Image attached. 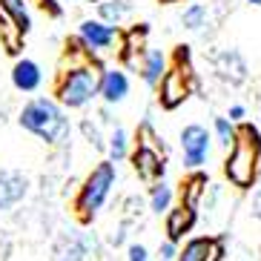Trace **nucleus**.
<instances>
[{
  "mask_svg": "<svg viewBox=\"0 0 261 261\" xmlns=\"http://www.w3.org/2000/svg\"><path fill=\"white\" fill-rule=\"evenodd\" d=\"M258 158H261V135L255 126L244 123L236 144L230 146L227 161H224V175L230 178L238 190H250L255 184V175H258Z\"/></svg>",
  "mask_w": 261,
  "mask_h": 261,
  "instance_id": "1",
  "label": "nucleus"
},
{
  "mask_svg": "<svg viewBox=\"0 0 261 261\" xmlns=\"http://www.w3.org/2000/svg\"><path fill=\"white\" fill-rule=\"evenodd\" d=\"M20 126L35 132L38 138L49 141V144H61L69 135V121L63 115V109L46 98H35L26 103L20 112Z\"/></svg>",
  "mask_w": 261,
  "mask_h": 261,
  "instance_id": "2",
  "label": "nucleus"
},
{
  "mask_svg": "<svg viewBox=\"0 0 261 261\" xmlns=\"http://www.w3.org/2000/svg\"><path fill=\"white\" fill-rule=\"evenodd\" d=\"M115 187V164L112 161H100L98 167L89 172V178L84 181L81 187V195H77V210L84 218L95 215L100 207H103V201L109 198V190Z\"/></svg>",
  "mask_w": 261,
  "mask_h": 261,
  "instance_id": "3",
  "label": "nucleus"
},
{
  "mask_svg": "<svg viewBox=\"0 0 261 261\" xmlns=\"http://www.w3.org/2000/svg\"><path fill=\"white\" fill-rule=\"evenodd\" d=\"M100 95V72H95L92 66H77V69L66 72V77L58 86V98L63 107H84L89 100Z\"/></svg>",
  "mask_w": 261,
  "mask_h": 261,
  "instance_id": "4",
  "label": "nucleus"
},
{
  "mask_svg": "<svg viewBox=\"0 0 261 261\" xmlns=\"http://www.w3.org/2000/svg\"><path fill=\"white\" fill-rule=\"evenodd\" d=\"M181 149H184V164L190 169H198L210 158V132L201 123H187L181 129Z\"/></svg>",
  "mask_w": 261,
  "mask_h": 261,
  "instance_id": "5",
  "label": "nucleus"
},
{
  "mask_svg": "<svg viewBox=\"0 0 261 261\" xmlns=\"http://www.w3.org/2000/svg\"><path fill=\"white\" fill-rule=\"evenodd\" d=\"M190 77H192L190 66L184 69L181 63L164 75V81H161V103L167 109H175L178 103H184V100L190 98Z\"/></svg>",
  "mask_w": 261,
  "mask_h": 261,
  "instance_id": "6",
  "label": "nucleus"
},
{
  "mask_svg": "<svg viewBox=\"0 0 261 261\" xmlns=\"http://www.w3.org/2000/svg\"><path fill=\"white\" fill-rule=\"evenodd\" d=\"M221 255H224L221 238L198 236L184 244V250L178 253V261H221Z\"/></svg>",
  "mask_w": 261,
  "mask_h": 261,
  "instance_id": "7",
  "label": "nucleus"
},
{
  "mask_svg": "<svg viewBox=\"0 0 261 261\" xmlns=\"http://www.w3.org/2000/svg\"><path fill=\"white\" fill-rule=\"evenodd\" d=\"M195 221H198L195 207H190V204H178V207H172L167 213V241L178 244V241L195 227Z\"/></svg>",
  "mask_w": 261,
  "mask_h": 261,
  "instance_id": "8",
  "label": "nucleus"
},
{
  "mask_svg": "<svg viewBox=\"0 0 261 261\" xmlns=\"http://www.w3.org/2000/svg\"><path fill=\"white\" fill-rule=\"evenodd\" d=\"M132 167H135V172H138L144 181H155V184H158L164 178V158L158 155L155 146L141 144L138 152L132 155Z\"/></svg>",
  "mask_w": 261,
  "mask_h": 261,
  "instance_id": "9",
  "label": "nucleus"
},
{
  "mask_svg": "<svg viewBox=\"0 0 261 261\" xmlns=\"http://www.w3.org/2000/svg\"><path fill=\"white\" fill-rule=\"evenodd\" d=\"M26 187H29L26 175H20L15 169H0V213L15 207L17 201L26 195Z\"/></svg>",
  "mask_w": 261,
  "mask_h": 261,
  "instance_id": "10",
  "label": "nucleus"
},
{
  "mask_svg": "<svg viewBox=\"0 0 261 261\" xmlns=\"http://www.w3.org/2000/svg\"><path fill=\"white\" fill-rule=\"evenodd\" d=\"M213 63H215L218 77L230 81V84H241V81L247 77V66H244V61H241V55H238L236 49H224V52H218Z\"/></svg>",
  "mask_w": 261,
  "mask_h": 261,
  "instance_id": "11",
  "label": "nucleus"
},
{
  "mask_svg": "<svg viewBox=\"0 0 261 261\" xmlns=\"http://www.w3.org/2000/svg\"><path fill=\"white\" fill-rule=\"evenodd\" d=\"M100 95L107 103H121L129 95V77L121 69H107L100 72Z\"/></svg>",
  "mask_w": 261,
  "mask_h": 261,
  "instance_id": "12",
  "label": "nucleus"
},
{
  "mask_svg": "<svg viewBox=\"0 0 261 261\" xmlns=\"http://www.w3.org/2000/svg\"><path fill=\"white\" fill-rule=\"evenodd\" d=\"M115 35H118L115 26H107V23H100V20H84V23H81V40L92 49L112 46Z\"/></svg>",
  "mask_w": 261,
  "mask_h": 261,
  "instance_id": "13",
  "label": "nucleus"
},
{
  "mask_svg": "<svg viewBox=\"0 0 261 261\" xmlns=\"http://www.w3.org/2000/svg\"><path fill=\"white\" fill-rule=\"evenodd\" d=\"M40 66L35 61H20L12 69V84L17 86V89H23V92H35L40 86Z\"/></svg>",
  "mask_w": 261,
  "mask_h": 261,
  "instance_id": "14",
  "label": "nucleus"
},
{
  "mask_svg": "<svg viewBox=\"0 0 261 261\" xmlns=\"http://www.w3.org/2000/svg\"><path fill=\"white\" fill-rule=\"evenodd\" d=\"M52 253H55V261H84L86 258V241L77 236H61Z\"/></svg>",
  "mask_w": 261,
  "mask_h": 261,
  "instance_id": "15",
  "label": "nucleus"
},
{
  "mask_svg": "<svg viewBox=\"0 0 261 261\" xmlns=\"http://www.w3.org/2000/svg\"><path fill=\"white\" fill-rule=\"evenodd\" d=\"M164 75H167V58H164V52L161 49H149L144 63H141V77L149 86H155L158 81H164Z\"/></svg>",
  "mask_w": 261,
  "mask_h": 261,
  "instance_id": "16",
  "label": "nucleus"
},
{
  "mask_svg": "<svg viewBox=\"0 0 261 261\" xmlns=\"http://www.w3.org/2000/svg\"><path fill=\"white\" fill-rule=\"evenodd\" d=\"M129 12H132L129 0H103V3H98L100 23H107V26H115L118 20H123Z\"/></svg>",
  "mask_w": 261,
  "mask_h": 261,
  "instance_id": "17",
  "label": "nucleus"
},
{
  "mask_svg": "<svg viewBox=\"0 0 261 261\" xmlns=\"http://www.w3.org/2000/svg\"><path fill=\"white\" fill-rule=\"evenodd\" d=\"M149 207H152V213H169L172 210V187L164 184V181H158V184H152V190H149Z\"/></svg>",
  "mask_w": 261,
  "mask_h": 261,
  "instance_id": "18",
  "label": "nucleus"
},
{
  "mask_svg": "<svg viewBox=\"0 0 261 261\" xmlns=\"http://www.w3.org/2000/svg\"><path fill=\"white\" fill-rule=\"evenodd\" d=\"M181 23H184V29H201V26L207 23V6H201V3H190V6L184 9V15H181Z\"/></svg>",
  "mask_w": 261,
  "mask_h": 261,
  "instance_id": "19",
  "label": "nucleus"
},
{
  "mask_svg": "<svg viewBox=\"0 0 261 261\" xmlns=\"http://www.w3.org/2000/svg\"><path fill=\"white\" fill-rule=\"evenodd\" d=\"M213 126H215V135H218V144L230 149V146L236 144V138H238V132H236V126H232V121H230V118H224V115H215Z\"/></svg>",
  "mask_w": 261,
  "mask_h": 261,
  "instance_id": "20",
  "label": "nucleus"
},
{
  "mask_svg": "<svg viewBox=\"0 0 261 261\" xmlns=\"http://www.w3.org/2000/svg\"><path fill=\"white\" fill-rule=\"evenodd\" d=\"M204 187H207V175L195 172L192 178H187V184H184V201H181V204H190V207H195V201L201 198Z\"/></svg>",
  "mask_w": 261,
  "mask_h": 261,
  "instance_id": "21",
  "label": "nucleus"
},
{
  "mask_svg": "<svg viewBox=\"0 0 261 261\" xmlns=\"http://www.w3.org/2000/svg\"><path fill=\"white\" fill-rule=\"evenodd\" d=\"M3 9H6L9 15L15 17L17 29H20V32H29V15H26L23 0H3Z\"/></svg>",
  "mask_w": 261,
  "mask_h": 261,
  "instance_id": "22",
  "label": "nucleus"
},
{
  "mask_svg": "<svg viewBox=\"0 0 261 261\" xmlns=\"http://www.w3.org/2000/svg\"><path fill=\"white\" fill-rule=\"evenodd\" d=\"M126 144H129V138H126V132L118 126V129L112 132V138H109V155H112V161H123V158H126Z\"/></svg>",
  "mask_w": 261,
  "mask_h": 261,
  "instance_id": "23",
  "label": "nucleus"
},
{
  "mask_svg": "<svg viewBox=\"0 0 261 261\" xmlns=\"http://www.w3.org/2000/svg\"><path fill=\"white\" fill-rule=\"evenodd\" d=\"M81 129L86 132V138H89V144H95V146H103V141H100V135H98V129H95L89 121H84L81 123Z\"/></svg>",
  "mask_w": 261,
  "mask_h": 261,
  "instance_id": "24",
  "label": "nucleus"
},
{
  "mask_svg": "<svg viewBox=\"0 0 261 261\" xmlns=\"http://www.w3.org/2000/svg\"><path fill=\"white\" fill-rule=\"evenodd\" d=\"M129 261H149V255H146V247L129 244Z\"/></svg>",
  "mask_w": 261,
  "mask_h": 261,
  "instance_id": "25",
  "label": "nucleus"
},
{
  "mask_svg": "<svg viewBox=\"0 0 261 261\" xmlns=\"http://www.w3.org/2000/svg\"><path fill=\"white\" fill-rule=\"evenodd\" d=\"M175 255H178V250H175V244H172V241H164V244H161V258H175Z\"/></svg>",
  "mask_w": 261,
  "mask_h": 261,
  "instance_id": "26",
  "label": "nucleus"
},
{
  "mask_svg": "<svg viewBox=\"0 0 261 261\" xmlns=\"http://www.w3.org/2000/svg\"><path fill=\"white\" fill-rule=\"evenodd\" d=\"M241 118H244V107H238L236 103V107L230 109V121H241Z\"/></svg>",
  "mask_w": 261,
  "mask_h": 261,
  "instance_id": "27",
  "label": "nucleus"
},
{
  "mask_svg": "<svg viewBox=\"0 0 261 261\" xmlns=\"http://www.w3.org/2000/svg\"><path fill=\"white\" fill-rule=\"evenodd\" d=\"M247 3H253V6H261V0H247Z\"/></svg>",
  "mask_w": 261,
  "mask_h": 261,
  "instance_id": "28",
  "label": "nucleus"
},
{
  "mask_svg": "<svg viewBox=\"0 0 261 261\" xmlns=\"http://www.w3.org/2000/svg\"><path fill=\"white\" fill-rule=\"evenodd\" d=\"M164 3H178V0H164Z\"/></svg>",
  "mask_w": 261,
  "mask_h": 261,
  "instance_id": "29",
  "label": "nucleus"
}]
</instances>
